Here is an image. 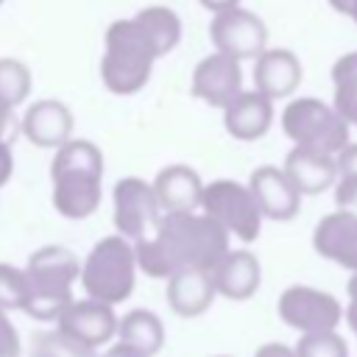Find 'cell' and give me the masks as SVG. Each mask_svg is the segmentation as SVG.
<instances>
[{
    "label": "cell",
    "mask_w": 357,
    "mask_h": 357,
    "mask_svg": "<svg viewBox=\"0 0 357 357\" xmlns=\"http://www.w3.org/2000/svg\"><path fill=\"white\" fill-rule=\"evenodd\" d=\"M229 234L195 212H162L151 237L134 240L137 268L151 279H167L176 271H212L215 262L229 251Z\"/></svg>",
    "instance_id": "obj_1"
},
{
    "label": "cell",
    "mask_w": 357,
    "mask_h": 357,
    "mask_svg": "<svg viewBox=\"0 0 357 357\" xmlns=\"http://www.w3.org/2000/svg\"><path fill=\"white\" fill-rule=\"evenodd\" d=\"M103 153L92 139L70 137L56 148L50 162V201L53 209L67 220H84L100 206Z\"/></svg>",
    "instance_id": "obj_2"
},
{
    "label": "cell",
    "mask_w": 357,
    "mask_h": 357,
    "mask_svg": "<svg viewBox=\"0 0 357 357\" xmlns=\"http://www.w3.org/2000/svg\"><path fill=\"white\" fill-rule=\"evenodd\" d=\"M153 61H156V53L134 17L114 20L106 28L103 56H100V81L109 92L114 95L139 92L153 73Z\"/></svg>",
    "instance_id": "obj_3"
},
{
    "label": "cell",
    "mask_w": 357,
    "mask_h": 357,
    "mask_svg": "<svg viewBox=\"0 0 357 357\" xmlns=\"http://www.w3.org/2000/svg\"><path fill=\"white\" fill-rule=\"evenodd\" d=\"M81 262L64 245H42L25 262L28 276V312L36 321H56L73 301V284L78 282Z\"/></svg>",
    "instance_id": "obj_4"
},
{
    "label": "cell",
    "mask_w": 357,
    "mask_h": 357,
    "mask_svg": "<svg viewBox=\"0 0 357 357\" xmlns=\"http://www.w3.org/2000/svg\"><path fill=\"white\" fill-rule=\"evenodd\" d=\"M137 271L139 268L134 257V240L123 234H109L98 240L84 257L78 282L89 298H98L114 307L134 293Z\"/></svg>",
    "instance_id": "obj_5"
},
{
    "label": "cell",
    "mask_w": 357,
    "mask_h": 357,
    "mask_svg": "<svg viewBox=\"0 0 357 357\" xmlns=\"http://www.w3.org/2000/svg\"><path fill=\"white\" fill-rule=\"evenodd\" d=\"M282 131L301 148L337 153L351 134V126L321 98H296L282 109Z\"/></svg>",
    "instance_id": "obj_6"
},
{
    "label": "cell",
    "mask_w": 357,
    "mask_h": 357,
    "mask_svg": "<svg viewBox=\"0 0 357 357\" xmlns=\"http://www.w3.org/2000/svg\"><path fill=\"white\" fill-rule=\"evenodd\" d=\"M201 212L240 243H254L265 220L248 184H240L234 178H218V181L204 184Z\"/></svg>",
    "instance_id": "obj_7"
},
{
    "label": "cell",
    "mask_w": 357,
    "mask_h": 357,
    "mask_svg": "<svg viewBox=\"0 0 357 357\" xmlns=\"http://www.w3.org/2000/svg\"><path fill=\"white\" fill-rule=\"evenodd\" d=\"M276 312L298 335L337 329V324L343 318L340 301L332 293L310 287V284H290V287H284L279 301H276Z\"/></svg>",
    "instance_id": "obj_8"
},
{
    "label": "cell",
    "mask_w": 357,
    "mask_h": 357,
    "mask_svg": "<svg viewBox=\"0 0 357 357\" xmlns=\"http://www.w3.org/2000/svg\"><path fill=\"white\" fill-rule=\"evenodd\" d=\"M209 39L215 50L243 61V59H257L268 47V28L254 11L243 6H231L212 14Z\"/></svg>",
    "instance_id": "obj_9"
},
{
    "label": "cell",
    "mask_w": 357,
    "mask_h": 357,
    "mask_svg": "<svg viewBox=\"0 0 357 357\" xmlns=\"http://www.w3.org/2000/svg\"><path fill=\"white\" fill-rule=\"evenodd\" d=\"M112 204H114V229L128 240L145 237L162 215L153 187L137 176H126L114 184Z\"/></svg>",
    "instance_id": "obj_10"
},
{
    "label": "cell",
    "mask_w": 357,
    "mask_h": 357,
    "mask_svg": "<svg viewBox=\"0 0 357 357\" xmlns=\"http://www.w3.org/2000/svg\"><path fill=\"white\" fill-rule=\"evenodd\" d=\"M56 329L84 349H100L117 335L114 307L98 298H73L56 318Z\"/></svg>",
    "instance_id": "obj_11"
},
{
    "label": "cell",
    "mask_w": 357,
    "mask_h": 357,
    "mask_svg": "<svg viewBox=\"0 0 357 357\" xmlns=\"http://www.w3.org/2000/svg\"><path fill=\"white\" fill-rule=\"evenodd\" d=\"M190 92L206 106L223 109L243 92V67L240 59L226 56L220 50L204 56L190 78Z\"/></svg>",
    "instance_id": "obj_12"
},
{
    "label": "cell",
    "mask_w": 357,
    "mask_h": 357,
    "mask_svg": "<svg viewBox=\"0 0 357 357\" xmlns=\"http://www.w3.org/2000/svg\"><path fill=\"white\" fill-rule=\"evenodd\" d=\"M248 190L268 220H293L301 206V192L293 187L287 173L276 165H262L248 176Z\"/></svg>",
    "instance_id": "obj_13"
},
{
    "label": "cell",
    "mask_w": 357,
    "mask_h": 357,
    "mask_svg": "<svg viewBox=\"0 0 357 357\" xmlns=\"http://www.w3.org/2000/svg\"><path fill=\"white\" fill-rule=\"evenodd\" d=\"M312 248L324 259L354 273L357 271V212L337 209L324 215L312 229Z\"/></svg>",
    "instance_id": "obj_14"
},
{
    "label": "cell",
    "mask_w": 357,
    "mask_h": 357,
    "mask_svg": "<svg viewBox=\"0 0 357 357\" xmlns=\"http://www.w3.org/2000/svg\"><path fill=\"white\" fill-rule=\"evenodd\" d=\"M73 112L64 100L42 98L33 100L22 114V134L36 148H59L73 137Z\"/></svg>",
    "instance_id": "obj_15"
},
{
    "label": "cell",
    "mask_w": 357,
    "mask_h": 357,
    "mask_svg": "<svg viewBox=\"0 0 357 357\" xmlns=\"http://www.w3.org/2000/svg\"><path fill=\"white\" fill-rule=\"evenodd\" d=\"M215 293L231 301H245L257 293L262 279V265L248 248H229L209 271Z\"/></svg>",
    "instance_id": "obj_16"
},
{
    "label": "cell",
    "mask_w": 357,
    "mask_h": 357,
    "mask_svg": "<svg viewBox=\"0 0 357 357\" xmlns=\"http://www.w3.org/2000/svg\"><path fill=\"white\" fill-rule=\"evenodd\" d=\"M301 61L290 47H265L254 59V89L271 100L290 98L301 84Z\"/></svg>",
    "instance_id": "obj_17"
},
{
    "label": "cell",
    "mask_w": 357,
    "mask_h": 357,
    "mask_svg": "<svg viewBox=\"0 0 357 357\" xmlns=\"http://www.w3.org/2000/svg\"><path fill=\"white\" fill-rule=\"evenodd\" d=\"M273 123V100L259 89H243L229 106H223V126L229 137L254 142L268 134Z\"/></svg>",
    "instance_id": "obj_18"
},
{
    "label": "cell",
    "mask_w": 357,
    "mask_h": 357,
    "mask_svg": "<svg viewBox=\"0 0 357 357\" xmlns=\"http://www.w3.org/2000/svg\"><path fill=\"white\" fill-rule=\"evenodd\" d=\"M162 212H195L201 209L204 181L190 165H167L151 181Z\"/></svg>",
    "instance_id": "obj_19"
},
{
    "label": "cell",
    "mask_w": 357,
    "mask_h": 357,
    "mask_svg": "<svg viewBox=\"0 0 357 357\" xmlns=\"http://www.w3.org/2000/svg\"><path fill=\"white\" fill-rule=\"evenodd\" d=\"M282 170L287 173V178L293 181V187L301 195H318L324 190H332V184L337 178V167H335L332 153L301 148V145H296L287 153Z\"/></svg>",
    "instance_id": "obj_20"
},
{
    "label": "cell",
    "mask_w": 357,
    "mask_h": 357,
    "mask_svg": "<svg viewBox=\"0 0 357 357\" xmlns=\"http://www.w3.org/2000/svg\"><path fill=\"white\" fill-rule=\"evenodd\" d=\"M165 296H167V307L178 318H198L212 307L218 293H215L209 271L187 268V271H176L167 276Z\"/></svg>",
    "instance_id": "obj_21"
},
{
    "label": "cell",
    "mask_w": 357,
    "mask_h": 357,
    "mask_svg": "<svg viewBox=\"0 0 357 357\" xmlns=\"http://www.w3.org/2000/svg\"><path fill=\"white\" fill-rule=\"evenodd\" d=\"M114 337L120 343L153 357L165 343V324L153 310L137 307V310H128L123 318H117V335Z\"/></svg>",
    "instance_id": "obj_22"
},
{
    "label": "cell",
    "mask_w": 357,
    "mask_h": 357,
    "mask_svg": "<svg viewBox=\"0 0 357 357\" xmlns=\"http://www.w3.org/2000/svg\"><path fill=\"white\" fill-rule=\"evenodd\" d=\"M137 25L142 28V33L148 36L156 59L167 56L178 42H181V20L173 8L167 6H148V8H139L134 14Z\"/></svg>",
    "instance_id": "obj_23"
},
{
    "label": "cell",
    "mask_w": 357,
    "mask_h": 357,
    "mask_svg": "<svg viewBox=\"0 0 357 357\" xmlns=\"http://www.w3.org/2000/svg\"><path fill=\"white\" fill-rule=\"evenodd\" d=\"M332 84H335V95H332V106L335 112L351 126H357V50L340 56L332 64Z\"/></svg>",
    "instance_id": "obj_24"
},
{
    "label": "cell",
    "mask_w": 357,
    "mask_h": 357,
    "mask_svg": "<svg viewBox=\"0 0 357 357\" xmlns=\"http://www.w3.org/2000/svg\"><path fill=\"white\" fill-rule=\"evenodd\" d=\"M31 95V70L25 61L3 56L0 59V103L17 109Z\"/></svg>",
    "instance_id": "obj_25"
},
{
    "label": "cell",
    "mask_w": 357,
    "mask_h": 357,
    "mask_svg": "<svg viewBox=\"0 0 357 357\" xmlns=\"http://www.w3.org/2000/svg\"><path fill=\"white\" fill-rule=\"evenodd\" d=\"M293 349H296V357H349V346L337 335V329L307 332L298 337Z\"/></svg>",
    "instance_id": "obj_26"
},
{
    "label": "cell",
    "mask_w": 357,
    "mask_h": 357,
    "mask_svg": "<svg viewBox=\"0 0 357 357\" xmlns=\"http://www.w3.org/2000/svg\"><path fill=\"white\" fill-rule=\"evenodd\" d=\"M28 304V276L25 268L0 262V310L14 312Z\"/></svg>",
    "instance_id": "obj_27"
},
{
    "label": "cell",
    "mask_w": 357,
    "mask_h": 357,
    "mask_svg": "<svg viewBox=\"0 0 357 357\" xmlns=\"http://www.w3.org/2000/svg\"><path fill=\"white\" fill-rule=\"evenodd\" d=\"M36 343H39L36 357H95V351H92V349L78 346L75 340L64 337L59 329H56V332H50V335H42Z\"/></svg>",
    "instance_id": "obj_28"
},
{
    "label": "cell",
    "mask_w": 357,
    "mask_h": 357,
    "mask_svg": "<svg viewBox=\"0 0 357 357\" xmlns=\"http://www.w3.org/2000/svg\"><path fill=\"white\" fill-rule=\"evenodd\" d=\"M335 204L337 209H349V212H357V176H337L335 184Z\"/></svg>",
    "instance_id": "obj_29"
},
{
    "label": "cell",
    "mask_w": 357,
    "mask_h": 357,
    "mask_svg": "<svg viewBox=\"0 0 357 357\" xmlns=\"http://www.w3.org/2000/svg\"><path fill=\"white\" fill-rule=\"evenodd\" d=\"M0 357H20V332L6 310H0Z\"/></svg>",
    "instance_id": "obj_30"
},
{
    "label": "cell",
    "mask_w": 357,
    "mask_h": 357,
    "mask_svg": "<svg viewBox=\"0 0 357 357\" xmlns=\"http://www.w3.org/2000/svg\"><path fill=\"white\" fill-rule=\"evenodd\" d=\"M335 167H337V176H357V142L349 139L335 153Z\"/></svg>",
    "instance_id": "obj_31"
},
{
    "label": "cell",
    "mask_w": 357,
    "mask_h": 357,
    "mask_svg": "<svg viewBox=\"0 0 357 357\" xmlns=\"http://www.w3.org/2000/svg\"><path fill=\"white\" fill-rule=\"evenodd\" d=\"M11 173H14V153L8 139H0V187L11 178Z\"/></svg>",
    "instance_id": "obj_32"
},
{
    "label": "cell",
    "mask_w": 357,
    "mask_h": 357,
    "mask_svg": "<svg viewBox=\"0 0 357 357\" xmlns=\"http://www.w3.org/2000/svg\"><path fill=\"white\" fill-rule=\"evenodd\" d=\"M254 357H296V349L287 343H262Z\"/></svg>",
    "instance_id": "obj_33"
},
{
    "label": "cell",
    "mask_w": 357,
    "mask_h": 357,
    "mask_svg": "<svg viewBox=\"0 0 357 357\" xmlns=\"http://www.w3.org/2000/svg\"><path fill=\"white\" fill-rule=\"evenodd\" d=\"M103 357H148V354H142V351H137V349H131V346H126V343H114V346H109L106 351H103Z\"/></svg>",
    "instance_id": "obj_34"
},
{
    "label": "cell",
    "mask_w": 357,
    "mask_h": 357,
    "mask_svg": "<svg viewBox=\"0 0 357 357\" xmlns=\"http://www.w3.org/2000/svg\"><path fill=\"white\" fill-rule=\"evenodd\" d=\"M11 128H14V109L0 103V139H6L11 134Z\"/></svg>",
    "instance_id": "obj_35"
},
{
    "label": "cell",
    "mask_w": 357,
    "mask_h": 357,
    "mask_svg": "<svg viewBox=\"0 0 357 357\" xmlns=\"http://www.w3.org/2000/svg\"><path fill=\"white\" fill-rule=\"evenodd\" d=\"M346 321H349L351 332L357 335V296H349V307H346Z\"/></svg>",
    "instance_id": "obj_36"
},
{
    "label": "cell",
    "mask_w": 357,
    "mask_h": 357,
    "mask_svg": "<svg viewBox=\"0 0 357 357\" xmlns=\"http://www.w3.org/2000/svg\"><path fill=\"white\" fill-rule=\"evenodd\" d=\"M204 8L209 11H223V8H231V6H240V0H201Z\"/></svg>",
    "instance_id": "obj_37"
},
{
    "label": "cell",
    "mask_w": 357,
    "mask_h": 357,
    "mask_svg": "<svg viewBox=\"0 0 357 357\" xmlns=\"http://www.w3.org/2000/svg\"><path fill=\"white\" fill-rule=\"evenodd\" d=\"M346 17H351V20L357 22V0H349V6H346Z\"/></svg>",
    "instance_id": "obj_38"
},
{
    "label": "cell",
    "mask_w": 357,
    "mask_h": 357,
    "mask_svg": "<svg viewBox=\"0 0 357 357\" xmlns=\"http://www.w3.org/2000/svg\"><path fill=\"white\" fill-rule=\"evenodd\" d=\"M349 296H357V271H354V276L349 279Z\"/></svg>",
    "instance_id": "obj_39"
},
{
    "label": "cell",
    "mask_w": 357,
    "mask_h": 357,
    "mask_svg": "<svg viewBox=\"0 0 357 357\" xmlns=\"http://www.w3.org/2000/svg\"><path fill=\"white\" fill-rule=\"evenodd\" d=\"M215 357H229V354H215Z\"/></svg>",
    "instance_id": "obj_40"
},
{
    "label": "cell",
    "mask_w": 357,
    "mask_h": 357,
    "mask_svg": "<svg viewBox=\"0 0 357 357\" xmlns=\"http://www.w3.org/2000/svg\"><path fill=\"white\" fill-rule=\"evenodd\" d=\"M0 6H3V0H0Z\"/></svg>",
    "instance_id": "obj_41"
}]
</instances>
